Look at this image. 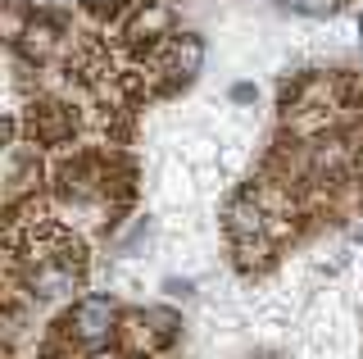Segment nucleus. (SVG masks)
I'll list each match as a JSON object with an SVG mask.
<instances>
[{
    "label": "nucleus",
    "mask_w": 363,
    "mask_h": 359,
    "mask_svg": "<svg viewBox=\"0 0 363 359\" xmlns=\"http://www.w3.org/2000/svg\"><path fill=\"white\" fill-rule=\"evenodd\" d=\"M32 296H41V300H60L68 296V291L77 287V268L73 264H50V260H41L37 268H32Z\"/></svg>",
    "instance_id": "1"
},
{
    "label": "nucleus",
    "mask_w": 363,
    "mask_h": 359,
    "mask_svg": "<svg viewBox=\"0 0 363 359\" xmlns=\"http://www.w3.org/2000/svg\"><path fill=\"white\" fill-rule=\"evenodd\" d=\"M73 323H77V336H82V341H105L109 323H113V305H109L105 296H91V300L77 305Z\"/></svg>",
    "instance_id": "2"
},
{
    "label": "nucleus",
    "mask_w": 363,
    "mask_h": 359,
    "mask_svg": "<svg viewBox=\"0 0 363 359\" xmlns=\"http://www.w3.org/2000/svg\"><path fill=\"white\" fill-rule=\"evenodd\" d=\"M164 64H168V73L191 77V73L200 69V41H191V37L173 41V46H168V55H164Z\"/></svg>",
    "instance_id": "3"
},
{
    "label": "nucleus",
    "mask_w": 363,
    "mask_h": 359,
    "mask_svg": "<svg viewBox=\"0 0 363 359\" xmlns=\"http://www.w3.org/2000/svg\"><path fill=\"white\" fill-rule=\"evenodd\" d=\"M291 9H300V14H332L336 0H286Z\"/></svg>",
    "instance_id": "4"
},
{
    "label": "nucleus",
    "mask_w": 363,
    "mask_h": 359,
    "mask_svg": "<svg viewBox=\"0 0 363 359\" xmlns=\"http://www.w3.org/2000/svg\"><path fill=\"white\" fill-rule=\"evenodd\" d=\"M86 5H91V9H105V5L113 9V0H86Z\"/></svg>",
    "instance_id": "5"
},
{
    "label": "nucleus",
    "mask_w": 363,
    "mask_h": 359,
    "mask_svg": "<svg viewBox=\"0 0 363 359\" xmlns=\"http://www.w3.org/2000/svg\"><path fill=\"white\" fill-rule=\"evenodd\" d=\"M96 359H113V355H96Z\"/></svg>",
    "instance_id": "6"
}]
</instances>
